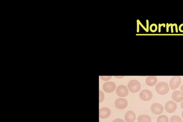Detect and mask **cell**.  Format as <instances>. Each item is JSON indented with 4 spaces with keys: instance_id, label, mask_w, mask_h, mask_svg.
<instances>
[{
    "instance_id": "7402d4cb",
    "label": "cell",
    "mask_w": 183,
    "mask_h": 122,
    "mask_svg": "<svg viewBox=\"0 0 183 122\" xmlns=\"http://www.w3.org/2000/svg\"><path fill=\"white\" fill-rule=\"evenodd\" d=\"M179 30L181 32L183 33V24H181L179 26Z\"/></svg>"
},
{
    "instance_id": "484cf974",
    "label": "cell",
    "mask_w": 183,
    "mask_h": 122,
    "mask_svg": "<svg viewBox=\"0 0 183 122\" xmlns=\"http://www.w3.org/2000/svg\"><path fill=\"white\" fill-rule=\"evenodd\" d=\"M175 27L176 32V33L178 32V25L176 24H175Z\"/></svg>"
},
{
    "instance_id": "9a60e30c",
    "label": "cell",
    "mask_w": 183,
    "mask_h": 122,
    "mask_svg": "<svg viewBox=\"0 0 183 122\" xmlns=\"http://www.w3.org/2000/svg\"><path fill=\"white\" fill-rule=\"evenodd\" d=\"M169 119L167 116L161 115L157 119V122H168Z\"/></svg>"
},
{
    "instance_id": "5b68a950",
    "label": "cell",
    "mask_w": 183,
    "mask_h": 122,
    "mask_svg": "<svg viewBox=\"0 0 183 122\" xmlns=\"http://www.w3.org/2000/svg\"><path fill=\"white\" fill-rule=\"evenodd\" d=\"M151 110L155 114L160 115L164 111V107L160 104L155 103L151 106Z\"/></svg>"
},
{
    "instance_id": "7c38bea8",
    "label": "cell",
    "mask_w": 183,
    "mask_h": 122,
    "mask_svg": "<svg viewBox=\"0 0 183 122\" xmlns=\"http://www.w3.org/2000/svg\"><path fill=\"white\" fill-rule=\"evenodd\" d=\"M172 98L174 101L178 103L181 102L183 100V97L181 95L180 91H176L173 92L172 95Z\"/></svg>"
},
{
    "instance_id": "30bf717a",
    "label": "cell",
    "mask_w": 183,
    "mask_h": 122,
    "mask_svg": "<svg viewBox=\"0 0 183 122\" xmlns=\"http://www.w3.org/2000/svg\"><path fill=\"white\" fill-rule=\"evenodd\" d=\"M111 111L107 107H103L99 110V117L101 119L107 118L110 115Z\"/></svg>"
},
{
    "instance_id": "83f0119b",
    "label": "cell",
    "mask_w": 183,
    "mask_h": 122,
    "mask_svg": "<svg viewBox=\"0 0 183 122\" xmlns=\"http://www.w3.org/2000/svg\"><path fill=\"white\" fill-rule=\"evenodd\" d=\"M182 118H183V111H182Z\"/></svg>"
},
{
    "instance_id": "603a6c76",
    "label": "cell",
    "mask_w": 183,
    "mask_h": 122,
    "mask_svg": "<svg viewBox=\"0 0 183 122\" xmlns=\"http://www.w3.org/2000/svg\"><path fill=\"white\" fill-rule=\"evenodd\" d=\"M175 24H172L170 23V26L171 27V32L172 33H174V29H173V27L175 26Z\"/></svg>"
},
{
    "instance_id": "9c48e42d",
    "label": "cell",
    "mask_w": 183,
    "mask_h": 122,
    "mask_svg": "<svg viewBox=\"0 0 183 122\" xmlns=\"http://www.w3.org/2000/svg\"><path fill=\"white\" fill-rule=\"evenodd\" d=\"M177 108V104L174 102L170 101L167 102L165 105V109L169 113H174Z\"/></svg>"
},
{
    "instance_id": "d4e9b609",
    "label": "cell",
    "mask_w": 183,
    "mask_h": 122,
    "mask_svg": "<svg viewBox=\"0 0 183 122\" xmlns=\"http://www.w3.org/2000/svg\"><path fill=\"white\" fill-rule=\"evenodd\" d=\"M180 90V93L181 95L183 97V85H182L181 87Z\"/></svg>"
},
{
    "instance_id": "ba28073f",
    "label": "cell",
    "mask_w": 183,
    "mask_h": 122,
    "mask_svg": "<svg viewBox=\"0 0 183 122\" xmlns=\"http://www.w3.org/2000/svg\"><path fill=\"white\" fill-rule=\"evenodd\" d=\"M115 105L117 109H124L126 108L128 105V102L126 99L120 98L115 101Z\"/></svg>"
},
{
    "instance_id": "52a82bcc",
    "label": "cell",
    "mask_w": 183,
    "mask_h": 122,
    "mask_svg": "<svg viewBox=\"0 0 183 122\" xmlns=\"http://www.w3.org/2000/svg\"><path fill=\"white\" fill-rule=\"evenodd\" d=\"M103 89L107 93H112L115 91L116 88V85L112 81H108L105 83L103 85Z\"/></svg>"
},
{
    "instance_id": "7a4b0ae2",
    "label": "cell",
    "mask_w": 183,
    "mask_h": 122,
    "mask_svg": "<svg viewBox=\"0 0 183 122\" xmlns=\"http://www.w3.org/2000/svg\"><path fill=\"white\" fill-rule=\"evenodd\" d=\"M128 87L131 92L136 93L140 90L141 84L140 82L137 80H132L128 83Z\"/></svg>"
},
{
    "instance_id": "2e32d148",
    "label": "cell",
    "mask_w": 183,
    "mask_h": 122,
    "mask_svg": "<svg viewBox=\"0 0 183 122\" xmlns=\"http://www.w3.org/2000/svg\"><path fill=\"white\" fill-rule=\"evenodd\" d=\"M170 122H182V121L179 116L175 115L171 117Z\"/></svg>"
},
{
    "instance_id": "cb8c5ba5",
    "label": "cell",
    "mask_w": 183,
    "mask_h": 122,
    "mask_svg": "<svg viewBox=\"0 0 183 122\" xmlns=\"http://www.w3.org/2000/svg\"><path fill=\"white\" fill-rule=\"evenodd\" d=\"M170 26V24L167 23L166 25V32H168L169 31V28Z\"/></svg>"
},
{
    "instance_id": "277c9868",
    "label": "cell",
    "mask_w": 183,
    "mask_h": 122,
    "mask_svg": "<svg viewBox=\"0 0 183 122\" xmlns=\"http://www.w3.org/2000/svg\"><path fill=\"white\" fill-rule=\"evenodd\" d=\"M140 99L142 101H150L153 97V94L149 90L146 89L141 91L139 95Z\"/></svg>"
},
{
    "instance_id": "3957f363",
    "label": "cell",
    "mask_w": 183,
    "mask_h": 122,
    "mask_svg": "<svg viewBox=\"0 0 183 122\" xmlns=\"http://www.w3.org/2000/svg\"><path fill=\"white\" fill-rule=\"evenodd\" d=\"M181 82V78L180 76H174L171 79L170 87L171 89L174 90L178 88Z\"/></svg>"
},
{
    "instance_id": "4316f807",
    "label": "cell",
    "mask_w": 183,
    "mask_h": 122,
    "mask_svg": "<svg viewBox=\"0 0 183 122\" xmlns=\"http://www.w3.org/2000/svg\"><path fill=\"white\" fill-rule=\"evenodd\" d=\"M181 107L183 109V101L181 104Z\"/></svg>"
},
{
    "instance_id": "d6986e66",
    "label": "cell",
    "mask_w": 183,
    "mask_h": 122,
    "mask_svg": "<svg viewBox=\"0 0 183 122\" xmlns=\"http://www.w3.org/2000/svg\"><path fill=\"white\" fill-rule=\"evenodd\" d=\"M101 78L104 81H109L111 78L112 76H101Z\"/></svg>"
},
{
    "instance_id": "8992f818",
    "label": "cell",
    "mask_w": 183,
    "mask_h": 122,
    "mask_svg": "<svg viewBox=\"0 0 183 122\" xmlns=\"http://www.w3.org/2000/svg\"><path fill=\"white\" fill-rule=\"evenodd\" d=\"M116 92L119 97H125L128 95V91L126 86L121 85L117 87Z\"/></svg>"
},
{
    "instance_id": "6da1fadb",
    "label": "cell",
    "mask_w": 183,
    "mask_h": 122,
    "mask_svg": "<svg viewBox=\"0 0 183 122\" xmlns=\"http://www.w3.org/2000/svg\"><path fill=\"white\" fill-rule=\"evenodd\" d=\"M155 89L157 93L161 95H166L169 91L168 84L165 82H160L155 87Z\"/></svg>"
},
{
    "instance_id": "4fadbf2b",
    "label": "cell",
    "mask_w": 183,
    "mask_h": 122,
    "mask_svg": "<svg viewBox=\"0 0 183 122\" xmlns=\"http://www.w3.org/2000/svg\"><path fill=\"white\" fill-rule=\"evenodd\" d=\"M158 81V79L156 76H148L146 79V83L147 85L151 87H152L156 84Z\"/></svg>"
},
{
    "instance_id": "44dd1931",
    "label": "cell",
    "mask_w": 183,
    "mask_h": 122,
    "mask_svg": "<svg viewBox=\"0 0 183 122\" xmlns=\"http://www.w3.org/2000/svg\"><path fill=\"white\" fill-rule=\"evenodd\" d=\"M112 122H125L123 120L121 119H115Z\"/></svg>"
},
{
    "instance_id": "5bb4252c",
    "label": "cell",
    "mask_w": 183,
    "mask_h": 122,
    "mask_svg": "<svg viewBox=\"0 0 183 122\" xmlns=\"http://www.w3.org/2000/svg\"><path fill=\"white\" fill-rule=\"evenodd\" d=\"M138 122H151V119L150 116L143 114L139 116L137 118Z\"/></svg>"
},
{
    "instance_id": "8fae6325",
    "label": "cell",
    "mask_w": 183,
    "mask_h": 122,
    "mask_svg": "<svg viewBox=\"0 0 183 122\" xmlns=\"http://www.w3.org/2000/svg\"><path fill=\"white\" fill-rule=\"evenodd\" d=\"M125 119L127 122H133L136 119V115L134 112L129 111L125 114Z\"/></svg>"
},
{
    "instance_id": "ffe728a7",
    "label": "cell",
    "mask_w": 183,
    "mask_h": 122,
    "mask_svg": "<svg viewBox=\"0 0 183 122\" xmlns=\"http://www.w3.org/2000/svg\"><path fill=\"white\" fill-rule=\"evenodd\" d=\"M162 26H163L164 28L165 27L166 25L164 23L162 24H159L158 25V32L159 33H160L161 32V28Z\"/></svg>"
},
{
    "instance_id": "ac0fdd59",
    "label": "cell",
    "mask_w": 183,
    "mask_h": 122,
    "mask_svg": "<svg viewBox=\"0 0 183 122\" xmlns=\"http://www.w3.org/2000/svg\"><path fill=\"white\" fill-rule=\"evenodd\" d=\"M99 103L102 102L104 99L105 95L102 91H99Z\"/></svg>"
},
{
    "instance_id": "e0dca14e",
    "label": "cell",
    "mask_w": 183,
    "mask_h": 122,
    "mask_svg": "<svg viewBox=\"0 0 183 122\" xmlns=\"http://www.w3.org/2000/svg\"><path fill=\"white\" fill-rule=\"evenodd\" d=\"M150 29L152 32H155L158 30V26L156 24H152L150 25Z\"/></svg>"
}]
</instances>
